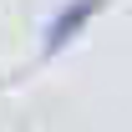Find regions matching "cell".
<instances>
[{
	"label": "cell",
	"instance_id": "cell-1",
	"mask_svg": "<svg viewBox=\"0 0 132 132\" xmlns=\"http://www.w3.org/2000/svg\"><path fill=\"white\" fill-rule=\"evenodd\" d=\"M102 10H107V0H61V5L51 10L46 31H41V56H61L66 46H76Z\"/></svg>",
	"mask_w": 132,
	"mask_h": 132
}]
</instances>
